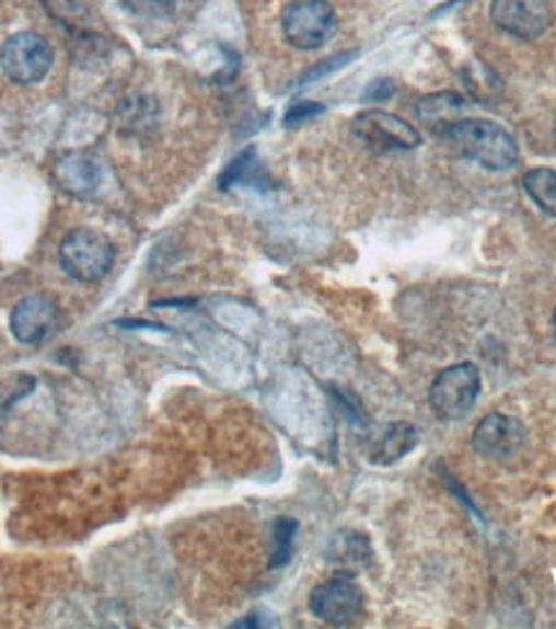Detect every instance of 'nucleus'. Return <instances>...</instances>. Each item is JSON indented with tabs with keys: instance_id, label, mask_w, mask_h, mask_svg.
Returning a JSON list of instances; mask_svg holds the SVG:
<instances>
[{
	"instance_id": "obj_1",
	"label": "nucleus",
	"mask_w": 556,
	"mask_h": 629,
	"mask_svg": "<svg viewBox=\"0 0 556 629\" xmlns=\"http://www.w3.org/2000/svg\"><path fill=\"white\" fill-rule=\"evenodd\" d=\"M438 137L449 142L456 156L470 158L489 171H508L518 163V142L497 122L456 119Z\"/></svg>"
},
{
	"instance_id": "obj_2",
	"label": "nucleus",
	"mask_w": 556,
	"mask_h": 629,
	"mask_svg": "<svg viewBox=\"0 0 556 629\" xmlns=\"http://www.w3.org/2000/svg\"><path fill=\"white\" fill-rule=\"evenodd\" d=\"M116 248L104 232L78 228L65 236L60 243L62 272L76 282H99L114 268Z\"/></svg>"
},
{
	"instance_id": "obj_3",
	"label": "nucleus",
	"mask_w": 556,
	"mask_h": 629,
	"mask_svg": "<svg viewBox=\"0 0 556 629\" xmlns=\"http://www.w3.org/2000/svg\"><path fill=\"white\" fill-rule=\"evenodd\" d=\"M283 36L297 49H320L333 39L338 16L327 0H291L281 16Z\"/></svg>"
},
{
	"instance_id": "obj_4",
	"label": "nucleus",
	"mask_w": 556,
	"mask_h": 629,
	"mask_svg": "<svg viewBox=\"0 0 556 629\" xmlns=\"http://www.w3.org/2000/svg\"><path fill=\"white\" fill-rule=\"evenodd\" d=\"M482 377L479 369L472 362L453 364V367L443 369L430 385V408L438 419L443 421H459L466 413H472L474 402L479 398Z\"/></svg>"
},
{
	"instance_id": "obj_5",
	"label": "nucleus",
	"mask_w": 556,
	"mask_h": 629,
	"mask_svg": "<svg viewBox=\"0 0 556 629\" xmlns=\"http://www.w3.org/2000/svg\"><path fill=\"white\" fill-rule=\"evenodd\" d=\"M55 53L36 32H19L0 47V68L19 85H36L53 70Z\"/></svg>"
},
{
	"instance_id": "obj_6",
	"label": "nucleus",
	"mask_w": 556,
	"mask_h": 629,
	"mask_svg": "<svg viewBox=\"0 0 556 629\" xmlns=\"http://www.w3.org/2000/svg\"><path fill=\"white\" fill-rule=\"evenodd\" d=\"M354 135L374 152L415 150L420 145V131L413 124L382 108H366L356 114Z\"/></svg>"
},
{
	"instance_id": "obj_7",
	"label": "nucleus",
	"mask_w": 556,
	"mask_h": 629,
	"mask_svg": "<svg viewBox=\"0 0 556 629\" xmlns=\"http://www.w3.org/2000/svg\"><path fill=\"white\" fill-rule=\"evenodd\" d=\"M310 611L325 625H354L363 614V591L350 575H335L312 591Z\"/></svg>"
},
{
	"instance_id": "obj_8",
	"label": "nucleus",
	"mask_w": 556,
	"mask_h": 629,
	"mask_svg": "<svg viewBox=\"0 0 556 629\" xmlns=\"http://www.w3.org/2000/svg\"><path fill=\"white\" fill-rule=\"evenodd\" d=\"M489 16L497 28L525 42L538 39L552 24L548 0H493Z\"/></svg>"
},
{
	"instance_id": "obj_9",
	"label": "nucleus",
	"mask_w": 556,
	"mask_h": 629,
	"mask_svg": "<svg viewBox=\"0 0 556 629\" xmlns=\"http://www.w3.org/2000/svg\"><path fill=\"white\" fill-rule=\"evenodd\" d=\"M57 325H60V307L44 295L24 297L11 310L13 339L26 346H39L49 335H55Z\"/></svg>"
},
{
	"instance_id": "obj_10",
	"label": "nucleus",
	"mask_w": 556,
	"mask_h": 629,
	"mask_svg": "<svg viewBox=\"0 0 556 629\" xmlns=\"http://www.w3.org/2000/svg\"><path fill=\"white\" fill-rule=\"evenodd\" d=\"M525 444V426L518 419L502 413H489L474 428L472 446L477 455L489 459L513 457L518 449Z\"/></svg>"
},
{
	"instance_id": "obj_11",
	"label": "nucleus",
	"mask_w": 556,
	"mask_h": 629,
	"mask_svg": "<svg viewBox=\"0 0 556 629\" xmlns=\"http://www.w3.org/2000/svg\"><path fill=\"white\" fill-rule=\"evenodd\" d=\"M55 175L60 186L70 194H91L101 184V163L88 152H70L57 160Z\"/></svg>"
},
{
	"instance_id": "obj_12",
	"label": "nucleus",
	"mask_w": 556,
	"mask_h": 629,
	"mask_svg": "<svg viewBox=\"0 0 556 629\" xmlns=\"http://www.w3.org/2000/svg\"><path fill=\"white\" fill-rule=\"evenodd\" d=\"M464 108H466V101L464 96H459V93H453V91L430 93V96L420 99V104H417V119H420L422 124H428L436 135H441L449 124L461 119V112H464Z\"/></svg>"
},
{
	"instance_id": "obj_13",
	"label": "nucleus",
	"mask_w": 556,
	"mask_h": 629,
	"mask_svg": "<svg viewBox=\"0 0 556 629\" xmlns=\"http://www.w3.org/2000/svg\"><path fill=\"white\" fill-rule=\"evenodd\" d=\"M417 446V428L409 423H394L371 446V462L394 465Z\"/></svg>"
},
{
	"instance_id": "obj_14",
	"label": "nucleus",
	"mask_w": 556,
	"mask_h": 629,
	"mask_svg": "<svg viewBox=\"0 0 556 629\" xmlns=\"http://www.w3.org/2000/svg\"><path fill=\"white\" fill-rule=\"evenodd\" d=\"M374 558L369 539L358 531H338L327 545V560L346 570L366 568Z\"/></svg>"
},
{
	"instance_id": "obj_15",
	"label": "nucleus",
	"mask_w": 556,
	"mask_h": 629,
	"mask_svg": "<svg viewBox=\"0 0 556 629\" xmlns=\"http://www.w3.org/2000/svg\"><path fill=\"white\" fill-rule=\"evenodd\" d=\"M263 168L258 163V150L245 148L238 158L230 160V165L219 173V188H235L243 184H260Z\"/></svg>"
},
{
	"instance_id": "obj_16",
	"label": "nucleus",
	"mask_w": 556,
	"mask_h": 629,
	"mask_svg": "<svg viewBox=\"0 0 556 629\" xmlns=\"http://www.w3.org/2000/svg\"><path fill=\"white\" fill-rule=\"evenodd\" d=\"M523 188L541 211L556 217V171L552 168H533L523 175Z\"/></svg>"
},
{
	"instance_id": "obj_17",
	"label": "nucleus",
	"mask_w": 556,
	"mask_h": 629,
	"mask_svg": "<svg viewBox=\"0 0 556 629\" xmlns=\"http://www.w3.org/2000/svg\"><path fill=\"white\" fill-rule=\"evenodd\" d=\"M297 526L299 524L294 522V518H283V516L274 522V552H270V568H281L289 562Z\"/></svg>"
},
{
	"instance_id": "obj_18",
	"label": "nucleus",
	"mask_w": 556,
	"mask_h": 629,
	"mask_svg": "<svg viewBox=\"0 0 556 629\" xmlns=\"http://www.w3.org/2000/svg\"><path fill=\"white\" fill-rule=\"evenodd\" d=\"M358 53L356 49H350V53H338V55H333V57H327V60H322L314 65V68L310 70H304L302 76H299L297 80V88H304V85H310V83H317L320 78H325V76H331V72L335 70H340L343 65H348L350 60H354Z\"/></svg>"
},
{
	"instance_id": "obj_19",
	"label": "nucleus",
	"mask_w": 556,
	"mask_h": 629,
	"mask_svg": "<svg viewBox=\"0 0 556 629\" xmlns=\"http://www.w3.org/2000/svg\"><path fill=\"white\" fill-rule=\"evenodd\" d=\"M320 114H325V106L317 104V101H297V104H291L287 116H283V124L287 127H299V124L310 122Z\"/></svg>"
},
{
	"instance_id": "obj_20",
	"label": "nucleus",
	"mask_w": 556,
	"mask_h": 629,
	"mask_svg": "<svg viewBox=\"0 0 556 629\" xmlns=\"http://www.w3.org/2000/svg\"><path fill=\"white\" fill-rule=\"evenodd\" d=\"M121 3L144 16H167L175 9V0H121Z\"/></svg>"
},
{
	"instance_id": "obj_21",
	"label": "nucleus",
	"mask_w": 556,
	"mask_h": 629,
	"mask_svg": "<svg viewBox=\"0 0 556 629\" xmlns=\"http://www.w3.org/2000/svg\"><path fill=\"white\" fill-rule=\"evenodd\" d=\"M392 93H394V83H392V80H390V78H379V80H374V83H371L369 88H366L361 101H363V104H371V101H374V104H379V101L390 99Z\"/></svg>"
},
{
	"instance_id": "obj_22",
	"label": "nucleus",
	"mask_w": 556,
	"mask_h": 629,
	"mask_svg": "<svg viewBox=\"0 0 556 629\" xmlns=\"http://www.w3.org/2000/svg\"><path fill=\"white\" fill-rule=\"evenodd\" d=\"M554 339H556V310H554Z\"/></svg>"
}]
</instances>
